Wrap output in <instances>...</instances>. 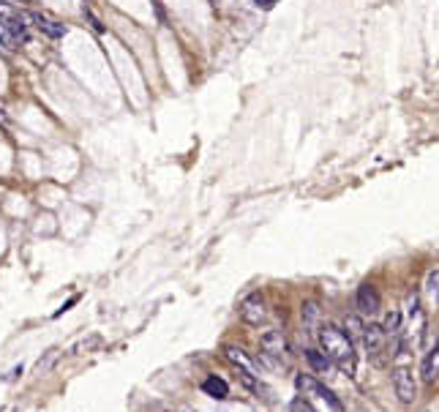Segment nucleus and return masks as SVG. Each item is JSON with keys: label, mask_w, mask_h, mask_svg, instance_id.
<instances>
[{"label": "nucleus", "mask_w": 439, "mask_h": 412, "mask_svg": "<svg viewBox=\"0 0 439 412\" xmlns=\"http://www.w3.org/2000/svg\"><path fill=\"white\" fill-rule=\"evenodd\" d=\"M295 388L301 391V396L311 404V410H328V412L344 410L341 399H339L330 388H325L316 377H311V374H298V377H295Z\"/></svg>", "instance_id": "obj_3"}, {"label": "nucleus", "mask_w": 439, "mask_h": 412, "mask_svg": "<svg viewBox=\"0 0 439 412\" xmlns=\"http://www.w3.org/2000/svg\"><path fill=\"white\" fill-rule=\"evenodd\" d=\"M347 328H350V330H347L350 336H360V333H363V322H360V317H347Z\"/></svg>", "instance_id": "obj_18"}, {"label": "nucleus", "mask_w": 439, "mask_h": 412, "mask_svg": "<svg viewBox=\"0 0 439 412\" xmlns=\"http://www.w3.org/2000/svg\"><path fill=\"white\" fill-rule=\"evenodd\" d=\"M306 361L314 368H316V371H328V368H330V361H328V355H325V352H316V350H308V352H306Z\"/></svg>", "instance_id": "obj_16"}, {"label": "nucleus", "mask_w": 439, "mask_h": 412, "mask_svg": "<svg viewBox=\"0 0 439 412\" xmlns=\"http://www.w3.org/2000/svg\"><path fill=\"white\" fill-rule=\"evenodd\" d=\"M33 22L39 25V30H42L44 36H49V39H63V36H66V25L49 19L44 14H33Z\"/></svg>", "instance_id": "obj_12"}, {"label": "nucleus", "mask_w": 439, "mask_h": 412, "mask_svg": "<svg viewBox=\"0 0 439 412\" xmlns=\"http://www.w3.org/2000/svg\"><path fill=\"white\" fill-rule=\"evenodd\" d=\"M0 28L19 44V42H25L28 39V25H25V17L14 8V6H8V3H0Z\"/></svg>", "instance_id": "obj_4"}, {"label": "nucleus", "mask_w": 439, "mask_h": 412, "mask_svg": "<svg viewBox=\"0 0 439 412\" xmlns=\"http://www.w3.org/2000/svg\"><path fill=\"white\" fill-rule=\"evenodd\" d=\"M316 341L319 350L328 355V361L341 371H347L355 377V366H357V355H355V344L347 330H341L339 325H319L316 328Z\"/></svg>", "instance_id": "obj_1"}, {"label": "nucleus", "mask_w": 439, "mask_h": 412, "mask_svg": "<svg viewBox=\"0 0 439 412\" xmlns=\"http://www.w3.org/2000/svg\"><path fill=\"white\" fill-rule=\"evenodd\" d=\"M224 358H226V361H229L235 368H243V371L257 374V368H254V364L249 361L246 350H240V347H224ZM257 377H260V374H257Z\"/></svg>", "instance_id": "obj_11"}, {"label": "nucleus", "mask_w": 439, "mask_h": 412, "mask_svg": "<svg viewBox=\"0 0 439 412\" xmlns=\"http://www.w3.org/2000/svg\"><path fill=\"white\" fill-rule=\"evenodd\" d=\"M363 344H366V352H368V358L371 361H379V355L385 352V344H388V333H385V328L382 325H377V322H368V325H363Z\"/></svg>", "instance_id": "obj_6"}, {"label": "nucleus", "mask_w": 439, "mask_h": 412, "mask_svg": "<svg viewBox=\"0 0 439 412\" xmlns=\"http://www.w3.org/2000/svg\"><path fill=\"white\" fill-rule=\"evenodd\" d=\"M395 366H393V391L398 396L401 404H412L418 399V382H415V374L409 366V350H406V341L395 339Z\"/></svg>", "instance_id": "obj_2"}, {"label": "nucleus", "mask_w": 439, "mask_h": 412, "mask_svg": "<svg viewBox=\"0 0 439 412\" xmlns=\"http://www.w3.org/2000/svg\"><path fill=\"white\" fill-rule=\"evenodd\" d=\"M355 306H357V314L360 317H371L379 312L382 306V295L374 284H360L357 287V295H355Z\"/></svg>", "instance_id": "obj_7"}, {"label": "nucleus", "mask_w": 439, "mask_h": 412, "mask_svg": "<svg viewBox=\"0 0 439 412\" xmlns=\"http://www.w3.org/2000/svg\"><path fill=\"white\" fill-rule=\"evenodd\" d=\"M260 347L267 358H287L289 355V341L281 330H267L260 339Z\"/></svg>", "instance_id": "obj_9"}, {"label": "nucleus", "mask_w": 439, "mask_h": 412, "mask_svg": "<svg viewBox=\"0 0 439 412\" xmlns=\"http://www.w3.org/2000/svg\"><path fill=\"white\" fill-rule=\"evenodd\" d=\"M0 126H8V115H6V107H0Z\"/></svg>", "instance_id": "obj_20"}, {"label": "nucleus", "mask_w": 439, "mask_h": 412, "mask_svg": "<svg viewBox=\"0 0 439 412\" xmlns=\"http://www.w3.org/2000/svg\"><path fill=\"white\" fill-rule=\"evenodd\" d=\"M0 3H6V0H0Z\"/></svg>", "instance_id": "obj_21"}, {"label": "nucleus", "mask_w": 439, "mask_h": 412, "mask_svg": "<svg viewBox=\"0 0 439 412\" xmlns=\"http://www.w3.org/2000/svg\"><path fill=\"white\" fill-rule=\"evenodd\" d=\"M406 320H409V339H412V344H420L423 339H426V314H423V309H420V298L412 292L409 298H406Z\"/></svg>", "instance_id": "obj_5"}, {"label": "nucleus", "mask_w": 439, "mask_h": 412, "mask_svg": "<svg viewBox=\"0 0 439 412\" xmlns=\"http://www.w3.org/2000/svg\"><path fill=\"white\" fill-rule=\"evenodd\" d=\"M254 3H257L260 8H273V6L278 3V0H254Z\"/></svg>", "instance_id": "obj_19"}, {"label": "nucleus", "mask_w": 439, "mask_h": 412, "mask_svg": "<svg viewBox=\"0 0 439 412\" xmlns=\"http://www.w3.org/2000/svg\"><path fill=\"white\" fill-rule=\"evenodd\" d=\"M265 317H267V306H265L262 295L260 292L246 295L240 303V320L246 325H260V322H265Z\"/></svg>", "instance_id": "obj_8"}, {"label": "nucleus", "mask_w": 439, "mask_h": 412, "mask_svg": "<svg viewBox=\"0 0 439 412\" xmlns=\"http://www.w3.org/2000/svg\"><path fill=\"white\" fill-rule=\"evenodd\" d=\"M382 328H385L388 339H391V336L398 339V333H401V312H391V314L385 317V322H382Z\"/></svg>", "instance_id": "obj_15"}, {"label": "nucleus", "mask_w": 439, "mask_h": 412, "mask_svg": "<svg viewBox=\"0 0 439 412\" xmlns=\"http://www.w3.org/2000/svg\"><path fill=\"white\" fill-rule=\"evenodd\" d=\"M420 379L426 382V385H431V382H437L439 379V341L423 355V364H420Z\"/></svg>", "instance_id": "obj_10"}, {"label": "nucleus", "mask_w": 439, "mask_h": 412, "mask_svg": "<svg viewBox=\"0 0 439 412\" xmlns=\"http://www.w3.org/2000/svg\"><path fill=\"white\" fill-rule=\"evenodd\" d=\"M319 317V309H316V303H306L303 306V325H306L308 330H314V322Z\"/></svg>", "instance_id": "obj_17"}, {"label": "nucleus", "mask_w": 439, "mask_h": 412, "mask_svg": "<svg viewBox=\"0 0 439 412\" xmlns=\"http://www.w3.org/2000/svg\"><path fill=\"white\" fill-rule=\"evenodd\" d=\"M426 298H429V303H431V309H439V271H431V274L426 276Z\"/></svg>", "instance_id": "obj_14"}, {"label": "nucleus", "mask_w": 439, "mask_h": 412, "mask_svg": "<svg viewBox=\"0 0 439 412\" xmlns=\"http://www.w3.org/2000/svg\"><path fill=\"white\" fill-rule=\"evenodd\" d=\"M202 391H205L208 396H213V399H226V396H229V385H226L221 377H216V374L202 382Z\"/></svg>", "instance_id": "obj_13"}]
</instances>
